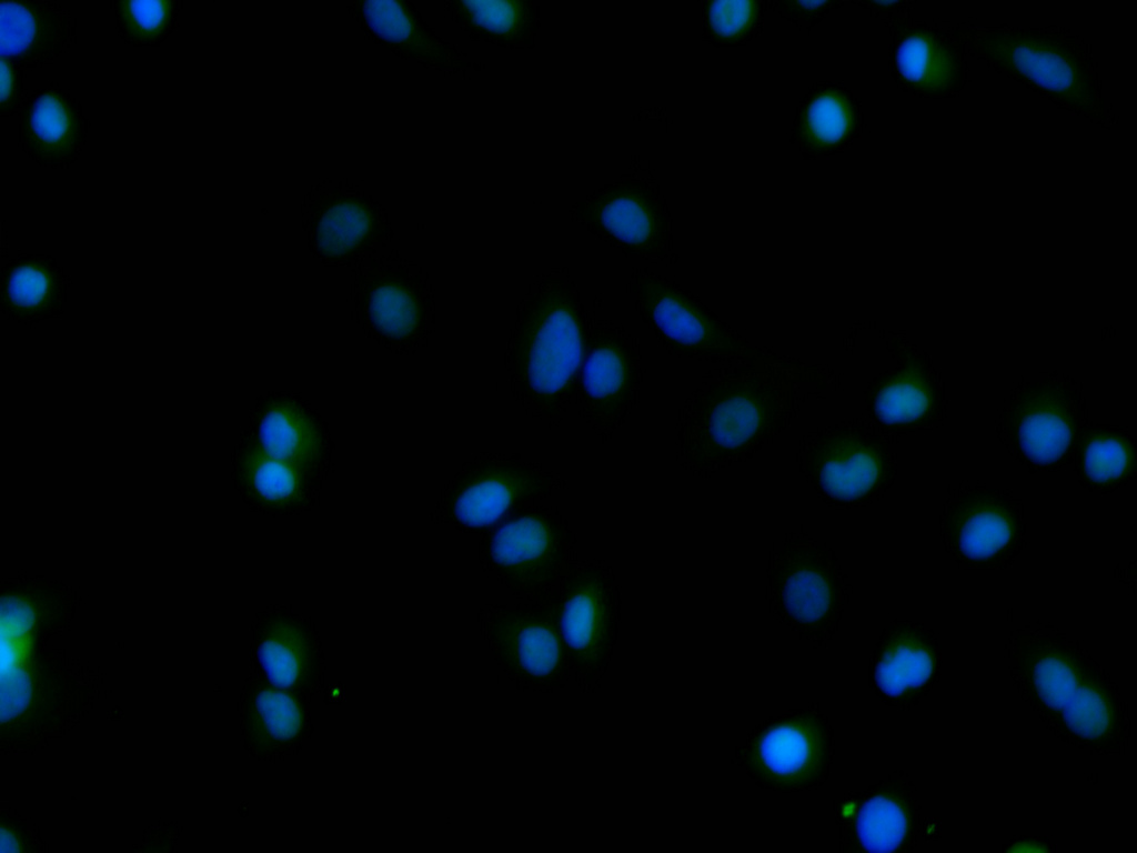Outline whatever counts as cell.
<instances>
[{"instance_id":"obj_1","label":"cell","mask_w":1137,"mask_h":853,"mask_svg":"<svg viewBox=\"0 0 1137 853\" xmlns=\"http://www.w3.org/2000/svg\"><path fill=\"white\" fill-rule=\"evenodd\" d=\"M844 374L829 364L788 355L707 370L680 407L675 459L701 479L752 459L784 432L811 401L841 389Z\"/></svg>"},{"instance_id":"obj_2","label":"cell","mask_w":1137,"mask_h":853,"mask_svg":"<svg viewBox=\"0 0 1137 853\" xmlns=\"http://www.w3.org/2000/svg\"><path fill=\"white\" fill-rule=\"evenodd\" d=\"M592 305L567 267H552L527 284L503 354L505 383L524 413L559 428L574 407Z\"/></svg>"},{"instance_id":"obj_3","label":"cell","mask_w":1137,"mask_h":853,"mask_svg":"<svg viewBox=\"0 0 1137 853\" xmlns=\"http://www.w3.org/2000/svg\"><path fill=\"white\" fill-rule=\"evenodd\" d=\"M964 33L968 54L1060 109L1113 124L1089 44L1065 27H976Z\"/></svg>"},{"instance_id":"obj_4","label":"cell","mask_w":1137,"mask_h":853,"mask_svg":"<svg viewBox=\"0 0 1137 853\" xmlns=\"http://www.w3.org/2000/svg\"><path fill=\"white\" fill-rule=\"evenodd\" d=\"M766 576L773 618L802 640L825 646L853 593L834 549L799 526L773 544Z\"/></svg>"},{"instance_id":"obj_5","label":"cell","mask_w":1137,"mask_h":853,"mask_svg":"<svg viewBox=\"0 0 1137 853\" xmlns=\"http://www.w3.org/2000/svg\"><path fill=\"white\" fill-rule=\"evenodd\" d=\"M895 433L867 415L817 426L798 441L801 474L822 501L853 509L881 500L897 474Z\"/></svg>"},{"instance_id":"obj_6","label":"cell","mask_w":1137,"mask_h":853,"mask_svg":"<svg viewBox=\"0 0 1137 853\" xmlns=\"http://www.w3.org/2000/svg\"><path fill=\"white\" fill-rule=\"evenodd\" d=\"M482 570L520 599L549 602L580 560L577 538L555 505L531 503L481 532Z\"/></svg>"},{"instance_id":"obj_7","label":"cell","mask_w":1137,"mask_h":853,"mask_svg":"<svg viewBox=\"0 0 1137 853\" xmlns=\"http://www.w3.org/2000/svg\"><path fill=\"white\" fill-rule=\"evenodd\" d=\"M625 292L641 322L670 355L723 365L788 355L749 342L696 294L647 267H632Z\"/></svg>"},{"instance_id":"obj_8","label":"cell","mask_w":1137,"mask_h":853,"mask_svg":"<svg viewBox=\"0 0 1137 853\" xmlns=\"http://www.w3.org/2000/svg\"><path fill=\"white\" fill-rule=\"evenodd\" d=\"M351 315L360 329L392 353L426 347L435 329L434 289L426 271L388 248L352 269Z\"/></svg>"},{"instance_id":"obj_9","label":"cell","mask_w":1137,"mask_h":853,"mask_svg":"<svg viewBox=\"0 0 1137 853\" xmlns=\"http://www.w3.org/2000/svg\"><path fill=\"white\" fill-rule=\"evenodd\" d=\"M566 486L557 471L519 453L480 452L444 485L432 519L481 533L511 511L543 502Z\"/></svg>"},{"instance_id":"obj_10","label":"cell","mask_w":1137,"mask_h":853,"mask_svg":"<svg viewBox=\"0 0 1137 853\" xmlns=\"http://www.w3.org/2000/svg\"><path fill=\"white\" fill-rule=\"evenodd\" d=\"M591 305L573 410L604 444L640 403L646 369L637 338L601 312L602 295L595 294Z\"/></svg>"},{"instance_id":"obj_11","label":"cell","mask_w":1137,"mask_h":853,"mask_svg":"<svg viewBox=\"0 0 1137 853\" xmlns=\"http://www.w3.org/2000/svg\"><path fill=\"white\" fill-rule=\"evenodd\" d=\"M834 754L832 724L812 704L757 724L735 749L734 762L758 786L791 793L823 785L831 774Z\"/></svg>"},{"instance_id":"obj_12","label":"cell","mask_w":1137,"mask_h":853,"mask_svg":"<svg viewBox=\"0 0 1137 853\" xmlns=\"http://www.w3.org/2000/svg\"><path fill=\"white\" fill-rule=\"evenodd\" d=\"M311 254L328 267H352L390 248L394 231L385 208L348 179L312 185L301 204Z\"/></svg>"},{"instance_id":"obj_13","label":"cell","mask_w":1137,"mask_h":853,"mask_svg":"<svg viewBox=\"0 0 1137 853\" xmlns=\"http://www.w3.org/2000/svg\"><path fill=\"white\" fill-rule=\"evenodd\" d=\"M1025 524L1023 503L1010 491L964 481L948 490L940 535L960 564L1004 568L1024 549Z\"/></svg>"},{"instance_id":"obj_14","label":"cell","mask_w":1137,"mask_h":853,"mask_svg":"<svg viewBox=\"0 0 1137 853\" xmlns=\"http://www.w3.org/2000/svg\"><path fill=\"white\" fill-rule=\"evenodd\" d=\"M568 213L572 221L626 257L667 267L678 260L670 213L652 188H602L574 204Z\"/></svg>"},{"instance_id":"obj_15","label":"cell","mask_w":1137,"mask_h":853,"mask_svg":"<svg viewBox=\"0 0 1137 853\" xmlns=\"http://www.w3.org/2000/svg\"><path fill=\"white\" fill-rule=\"evenodd\" d=\"M562 638L578 654L606 650L613 642L620 612V589L611 564L580 559L549 601Z\"/></svg>"},{"instance_id":"obj_16","label":"cell","mask_w":1137,"mask_h":853,"mask_svg":"<svg viewBox=\"0 0 1137 853\" xmlns=\"http://www.w3.org/2000/svg\"><path fill=\"white\" fill-rule=\"evenodd\" d=\"M965 23L913 21L902 27L894 61L905 88L925 98H952L968 81Z\"/></svg>"},{"instance_id":"obj_17","label":"cell","mask_w":1137,"mask_h":853,"mask_svg":"<svg viewBox=\"0 0 1137 853\" xmlns=\"http://www.w3.org/2000/svg\"><path fill=\"white\" fill-rule=\"evenodd\" d=\"M346 9L369 40L406 61L449 74L475 70V64L437 36L410 1H354Z\"/></svg>"},{"instance_id":"obj_18","label":"cell","mask_w":1137,"mask_h":853,"mask_svg":"<svg viewBox=\"0 0 1137 853\" xmlns=\"http://www.w3.org/2000/svg\"><path fill=\"white\" fill-rule=\"evenodd\" d=\"M255 450L328 476L334 443L326 422L292 391L270 392L255 420Z\"/></svg>"},{"instance_id":"obj_19","label":"cell","mask_w":1137,"mask_h":853,"mask_svg":"<svg viewBox=\"0 0 1137 853\" xmlns=\"http://www.w3.org/2000/svg\"><path fill=\"white\" fill-rule=\"evenodd\" d=\"M89 126L77 99L60 88H43L22 107L19 144L38 164L66 168L80 155Z\"/></svg>"},{"instance_id":"obj_20","label":"cell","mask_w":1137,"mask_h":853,"mask_svg":"<svg viewBox=\"0 0 1137 853\" xmlns=\"http://www.w3.org/2000/svg\"><path fill=\"white\" fill-rule=\"evenodd\" d=\"M1 58L20 67L51 63L76 42V18L59 2L2 1Z\"/></svg>"},{"instance_id":"obj_21","label":"cell","mask_w":1137,"mask_h":853,"mask_svg":"<svg viewBox=\"0 0 1137 853\" xmlns=\"http://www.w3.org/2000/svg\"><path fill=\"white\" fill-rule=\"evenodd\" d=\"M844 852H888L904 841L908 819L904 805L885 782L845 794L834 804Z\"/></svg>"},{"instance_id":"obj_22","label":"cell","mask_w":1137,"mask_h":853,"mask_svg":"<svg viewBox=\"0 0 1137 853\" xmlns=\"http://www.w3.org/2000/svg\"><path fill=\"white\" fill-rule=\"evenodd\" d=\"M1078 420L1069 404L1056 399L1023 405L1007 426L1013 452L1033 468H1053L1066 461L1075 441Z\"/></svg>"},{"instance_id":"obj_23","label":"cell","mask_w":1137,"mask_h":853,"mask_svg":"<svg viewBox=\"0 0 1137 853\" xmlns=\"http://www.w3.org/2000/svg\"><path fill=\"white\" fill-rule=\"evenodd\" d=\"M933 666L922 633L908 622L895 621L883 630L869 663V681L877 694L897 699L922 684Z\"/></svg>"},{"instance_id":"obj_24","label":"cell","mask_w":1137,"mask_h":853,"mask_svg":"<svg viewBox=\"0 0 1137 853\" xmlns=\"http://www.w3.org/2000/svg\"><path fill=\"white\" fill-rule=\"evenodd\" d=\"M445 14L470 38L504 47L532 46L537 8L523 1H445Z\"/></svg>"},{"instance_id":"obj_25","label":"cell","mask_w":1137,"mask_h":853,"mask_svg":"<svg viewBox=\"0 0 1137 853\" xmlns=\"http://www.w3.org/2000/svg\"><path fill=\"white\" fill-rule=\"evenodd\" d=\"M249 481L261 508L275 515L299 514L316 505L324 475L253 450Z\"/></svg>"},{"instance_id":"obj_26","label":"cell","mask_w":1137,"mask_h":853,"mask_svg":"<svg viewBox=\"0 0 1137 853\" xmlns=\"http://www.w3.org/2000/svg\"><path fill=\"white\" fill-rule=\"evenodd\" d=\"M863 393L866 415L893 433L920 421L930 405L927 387L904 358L874 377Z\"/></svg>"},{"instance_id":"obj_27","label":"cell","mask_w":1137,"mask_h":853,"mask_svg":"<svg viewBox=\"0 0 1137 853\" xmlns=\"http://www.w3.org/2000/svg\"><path fill=\"white\" fill-rule=\"evenodd\" d=\"M120 37L134 46H159L175 29L183 4L177 0L113 1Z\"/></svg>"},{"instance_id":"obj_28","label":"cell","mask_w":1137,"mask_h":853,"mask_svg":"<svg viewBox=\"0 0 1137 853\" xmlns=\"http://www.w3.org/2000/svg\"><path fill=\"white\" fill-rule=\"evenodd\" d=\"M1134 461V449L1128 438L1101 431L1087 441L1078 472L1093 489L1109 491L1130 478Z\"/></svg>"},{"instance_id":"obj_29","label":"cell","mask_w":1137,"mask_h":853,"mask_svg":"<svg viewBox=\"0 0 1137 853\" xmlns=\"http://www.w3.org/2000/svg\"><path fill=\"white\" fill-rule=\"evenodd\" d=\"M309 636L292 619H276L260 644L259 656L275 684L296 682L306 663Z\"/></svg>"},{"instance_id":"obj_30","label":"cell","mask_w":1137,"mask_h":853,"mask_svg":"<svg viewBox=\"0 0 1137 853\" xmlns=\"http://www.w3.org/2000/svg\"><path fill=\"white\" fill-rule=\"evenodd\" d=\"M805 133L819 144H834L843 140L853 126V109L848 100L835 91L815 97L805 111Z\"/></svg>"},{"instance_id":"obj_31","label":"cell","mask_w":1137,"mask_h":853,"mask_svg":"<svg viewBox=\"0 0 1137 853\" xmlns=\"http://www.w3.org/2000/svg\"><path fill=\"white\" fill-rule=\"evenodd\" d=\"M1032 680L1039 698L1052 708L1066 710L1071 692L1078 690L1071 663L1057 649H1042L1034 662Z\"/></svg>"},{"instance_id":"obj_32","label":"cell","mask_w":1137,"mask_h":853,"mask_svg":"<svg viewBox=\"0 0 1137 853\" xmlns=\"http://www.w3.org/2000/svg\"><path fill=\"white\" fill-rule=\"evenodd\" d=\"M757 9L753 1L713 2L707 14L708 26L712 32L720 38L733 39L747 36L757 21Z\"/></svg>"},{"instance_id":"obj_33","label":"cell","mask_w":1137,"mask_h":853,"mask_svg":"<svg viewBox=\"0 0 1137 853\" xmlns=\"http://www.w3.org/2000/svg\"><path fill=\"white\" fill-rule=\"evenodd\" d=\"M256 708L268 731L275 737L293 736L301 723V713L294 701L283 692L271 690L262 692L256 699Z\"/></svg>"},{"instance_id":"obj_34","label":"cell","mask_w":1137,"mask_h":853,"mask_svg":"<svg viewBox=\"0 0 1137 853\" xmlns=\"http://www.w3.org/2000/svg\"><path fill=\"white\" fill-rule=\"evenodd\" d=\"M49 288L46 274L34 267H20L9 281V294L19 305H34L43 299Z\"/></svg>"},{"instance_id":"obj_35","label":"cell","mask_w":1137,"mask_h":853,"mask_svg":"<svg viewBox=\"0 0 1137 853\" xmlns=\"http://www.w3.org/2000/svg\"><path fill=\"white\" fill-rule=\"evenodd\" d=\"M31 686L27 673L14 668L1 673V720L19 714L28 704Z\"/></svg>"},{"instance_id":"obj_36","label":"cell","mask_w":1137,"mask_h":853,"mask_svg":"<svg viewBox=\"0 0 1137 853\" xmlns=\"http://www.w3.org/2000/svg\"><path fill=\"white\" fill-rule=\"evenodd\" d=\"M23 73L20 66L1 58V113H12L23 100Z\"/></svg>"}]
</instances>
